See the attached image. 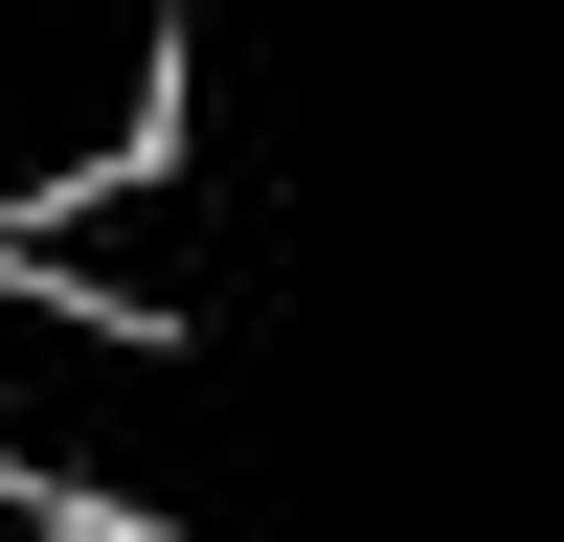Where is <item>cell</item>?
<instances>
[{"label": "cell", "instance_id": "6da1fadb", "mask_svg": "<svg viewBox=\"0 0 564 542\" xmlns=\"http://www.w3.org/2000/svg\"><path fill=\"white\" fill-rule=\"evenodd\" d=\"M0 475L68 520H204V361L181 316H90L0 249Z\"/></svg>", "mask_w": 564, "mask_h": 542}, {"label": "cell", "instance_id": "7a4b0ae2", "mask_svg": "<svg viewBox=\"0 0 564 542\" xmlns=\"http://www.w3.org/2000/svg\"><path fill=\"white\" fill-rule=\"evenodd\" d=\"M135 136H181V0H0V226Z\"/></svg>", "mask_w": 564, "mask_h": 542}, {"label": "cell", "instance_id": "3957f363", "mask_svg": "<svg viewBox=\"0 0 564 542\" xmlns=\"http://www.w3.org/2000/svg\"><path fill=\"white\" fill-rule=\"evenodd\" d=\"M0 249H23L45 294H90V316H204V181H181V136H135V159L45 181Z\"/></svg>", "mask_w": 564, "mask_h": 542}, {"label": "cell", "instance_id": "277c9868", "mask_svg": "<svg viewBox=\"0 0 564 542\" xmlns=\"http://www.w3.org/2000/svg\"><path fill=\"white\" fill-rule=\"evenodd\" d=\"M113 542H204V520H113Z\"/></svg>", "mask_w": 564, "mask_h": 542}]
</instances>
